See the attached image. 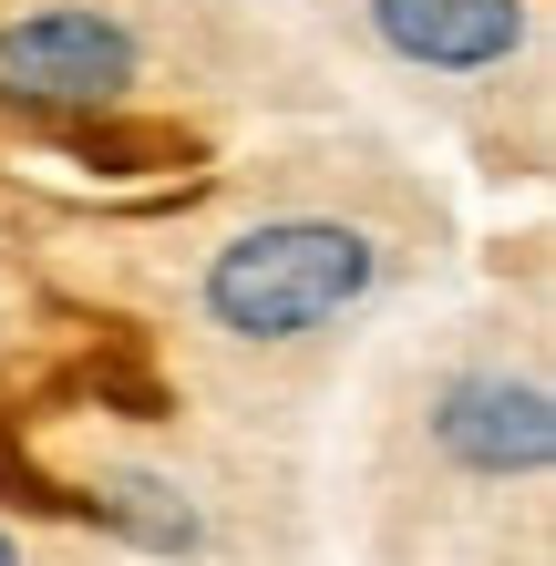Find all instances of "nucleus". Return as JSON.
I'll return each mask as SVG.
<instances>
[{"label":"nucleus","mask_w":556,"mask_h":566,"mask_svg":"<svg viewBox=\"0 0 556 566\" xmlns=\"http://www.w3.org/2000/svg\"><path fill=\"white\" fill-rule=\"evenodd\" d=\"M381 289V238L350 217H258L196 269V310L238 350H289L340 329Z\"/></svg>","instance_id":"nucleus-1"},{"label":"nucleus","mask_w":556,"mask_h":566,"mask_svg":"<svg viewBox=\"0 0 556 566\" xmlns=\"http://www.w3.org/2000/svg\"><path fill=\"white\" fill-rule=\"evenodd\" d=\"M145 83V42L124 11L93 0H42L0 21V104L11 114H114Z\"/></svg>","instance_id":"nucleus-2"},{"label":"nucleus","mask_w":556,"mask_h":566,"mask_svg":"<svg viewBox=\"0 0 556 566\" xmlns=\"http://www.w3.org/2000/svg\"><path fill=\"white\" fill-rule=\"evenodd\" d=\"M422 443L474 484H536L556 463V391L536 371H453L422 402Z\"/></svg>","instance_id":"nucleus-3"},{"label":"nucleus","mask_w":556,"mask_h":566,"mask_svg":"<svg viewBox=\"0 0 556 566\" xmlns=\"http://www.w3.org/2000/svg\"><path fill=\"white\" fill-rule=\"evenodd\" d=\"M371 42L412 73H505L536 42V0H361Z\"/></svg>","instance_id":"nucleus-4"},{"label":"nucleus","mask_w":556,"mask_h":566,"mask_svg":"<svg viewBox=\"0 0 556 566\" xmlns=\"http://www.w3.org/2000/svg\"><path fill=\"white\" fill-rule=\"evenodd\" d=\"M83 505L145 556H207V505H196L166 463H104V474L83 484Z\"/></svg>","instance_id":"nucleus-5"},{"label":"nucleus","mask_w":556,"mask_h":566,"mask_svg":"<svg viewBox=\"0 0 556 566\" xmlns=\"http://www.w3.org/2000/svg\"><path fill=\"white\" fill-rule=\"evenodd\" d=\"M11 556H21V536H11V525H0V566H11Z\"/></svg>","instance_id":"nucleus-6"}]
</instances>
